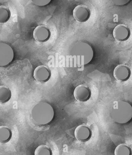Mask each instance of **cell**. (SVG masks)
I'll return each instance as SVG.
<instances>
[{
    "label": "cell",
    "mask_w": 132,
    "mask_h": 155,
    "mask_svg": "<svg viewBox=\"0 0 132 155\" xmlns=\"http://www.w3.org/2000/svg\"><path fill=\"white\" fill-rule=\"evenodd\" d=\"M12 92L10 88L4 85H0V103L5 104L11 99Z\"/></svg>",
    "instance_id": "13"
},
{
    "label": "cell",
    "mask_w": 132,
    "mask_h": 155,
    "mask_svg": "<svg viewBox=\"0 0 132 155\" xmlns=\"http://www.w3.org/2000/svg\"><path fill=\"white\" fill-rule=\"evenodd\" d=\"M91 130L88 126L81 124L78 126L74 131V136L78 141L82 143L89 141L92 136Z\"/></svg>",
    "instance_id": "11"
},
{
    "label": "cell",
    "mask_w": 132,
    "mask_h": 155,
    "mask_svg": "<svg viewBox=\"0 0 132 155\" xmlns=\"http://www.w3.org/2000/svg\"><path fill=\"white\" fill-rule=\"evenodd\" d=\"M11 15V11L7 6L0 5V23L7 22L10 19Z\"/></svg>",
    "instance_id": "14"
},
{
    "label": "cell",
    "mask_w": 132,
    "mask_h": 155,
    "mask_svg": "<svg viewBox=\"0 0 132 155\" xmlns=\"http://www.w3.org/2000/svg\"><path fill=\"white\" fill-rule=\"evenodd\" d=\"M114 155H132L131 148L126 144H120L115 148Z\"/></svg>",
    "instance_id": "15"
},
{
    "label": "cell",
    "mask_w": 132,
    "mask_h": 155,
    "mask_svg": "<svg viewBox=\"0 0 132 155\" xmlns=\"http://www.w3.org/2000/svg\"><path fill=\"white\" fill-rule=\"evenodd\" d=\"M113 35L116 41L120 42L125 41L130 36V30L126 25L119 24L113 29Z\"/></svg>",
    "instance_id": "9"
},
{
    "label": "cell",
    "mask_w": 132,
    "mask_h": 155,
    "mask_svg": "<svg viewBox=\"0 0 132 155\" xmlns=\"http://www.w3.org/2000/svg\"><path fill=\"white\" fill-rule=\"evenodd\" d=\"M34 155H52V151L48 146L41 145L35 150Z\"/></svg>",
    "instance_id": "16"
},
{
    "label": "cell",
    "mask_w": 132,
    "mask_h": 155,
    "mask_svg": "<svg viewBox=\"0 0 132 155\" xmlns=\"http://www.w3.org/2000/svg\"><path fill=\"white\" fill-rule=\"evenodd\" d=\"M14 58V52L9 45L0 43V67H6L11 64Z\"/></svg>",
    "instance_id": "4"
},
{
    "label": "cell",
    "mask_w": 132,
    "mask_h": 155,
    "mask_svg": "<svg viewBox=\"0 0 132 155\" xmlns=\"http://www.w3.org/2000/svg\"><path fill=\"white\" fill-rule=\"evenodd\" d=\"M70 55L77 65L83 66L92 61L94 52L92 47L86 42H80L74 45L70 51Z\"/></svg>",
    "instance_id": "2"
},
{
    "label": "cell",
    "mask_w": 132,
    "mask_h": 155,
    "mask_svg": "<svg viewBox=\"0 0 132 155\" xmlns=\"http://www.w3.org/2000/svg\"><path fill=\"white\" fill-rule=\"evenodd\" d=\"M113 74L116 80L120 82H125L130 77V69L126 64H119L114 68Z\"/></svg>",
    "instance_id": "10"
},
{
    "label": "cell",
    "mask_w": 132,
    "mask_h": 155,
    "mask_svg": "<svg viewBox=\"0 0 132 155\" xmlns=\"http://www.w3.org/2000/svg\"><path fill=\"white\" fill-rule=\"evenodd\" d=\"M91 12L89 8L85 5H79L73 11V16L76 21L79 22H85L89 19Z\"/></svg>",
    "instance_id": "7"
},
{
    "label": "cell",
    "mask_w": 132,
    "mask_h": 155,
    "mask_svg": "<svg viewBox=\"0 0 132 155\" xmlns=\"http://www.w3.org/2000/svg\"><path fill=\"white\" fill-rule=\"evenodd\" d=\"M51 77V70L46 65H39L34 71V78L39 83H46L49 81Z\"/></svg>",
    "instance_id": "8"
},
{
    "label": "cell",
    "mask_w": 132,
    "mask_h": 155,
    "mask_svg": "<svg viewBox=\"0 0 132 155\" xmlns=\"http://www.w3.org/2000/svg\"><path fill=\"white\" fill-rule=\"evenodd\" d=\"M91 91L89 87L85 84L77 86L73 91V96L78 102L84 103L90 98Z\"/></svg>",
    "instance_id": "5"
},
{
    "label": "cell",
    "mask_w": 132,
    "mask_h": 155,
    "mask_svg": "<svg viewBox=\"0 0 132 155\" xmlns=\"http://www.w3.org/2000/svg\"><path fill=\"white\" fill-rule=\"evenodd\" d=\"M33 37L36 41L44 43L51 37V31L48 27L43 25L36 26L33 32Z\"/></svg>",
    "instance_id": "6"
},
{
    "label": "cell",
    "mask_w": 132,
    "mask_h": 155,
    "mask_svg": "<svg viewBox=\"0 0 132 155\" xmlns=\"http://www.w3.org/2000/svg\"><path fill=\"white\" fill-rule=\"evenodd\" d=\"M114 5L118 6L125 5L129 2L130 0H111Z\"/></svg>",
    "instance_id": "18"
},
{
    "label": "cell",
    "mask_w": 132,
    "mask_h": 155,
    "mask_svg": "<svg viewBox=\"0 0 132 155\" xmlns=\"http://www.w3.org/2000/svg\"><path fill=\"white\" fill-rule=\"evenodd\" d=\"M111 116L113 121L120 124H125L132 118V106L123 101H115L112 107Z\"/></svg>",
    "instance_id": "3"
},
{
    "label": "cell",
    "mask_w": 132,
    "mask_h": 155,
    "mask_svg": "<svg viewBox=\"0 0 132 155\" xmlns=\"http://www.w3.org/2000/svg\"><path fill=\"white\" fill-rule=\"evenodd\" d=\"M31 114L35 123L40 125H45L52 122L54 117L55 112L49 103L41 102L33 107Z\"/></svg>",
    "instance_id": "1"
},
{
    "label": "cell",
    "mask_w": 132,
    "mask_h": 155,
    "mask_svg": "<svg viewBox=\"0 0 132 155\" xmlns=\"http://www.w3.org/2000/svg\"><path fill=\"white\" fill-rule=\"evenodd\" d=\"M12 137V132L11 129L6 126H0V143H6Z\"/></svg>",
    "instance_id": "12"
},
{
    "label": "cell",
    "mask_w": 132,
    "mask_h": 155,
    "mask_svg": "<svg viewBox=\"0 0 132 155\" xmlns=\"http://www.w3.org/2000/svg\"><path fill=\"white\" fill-rule=\"evenodd\" d=\"M52 0H32L36 5L39 6H44L50 3Z\"/></svg>",
    "instance_id": "17"
}]
</instances>
